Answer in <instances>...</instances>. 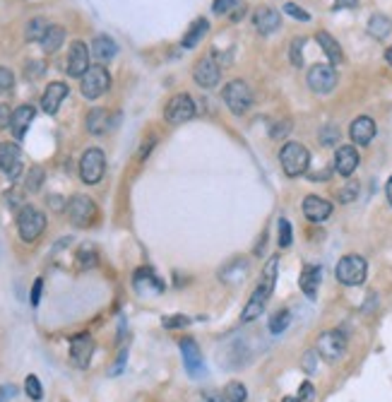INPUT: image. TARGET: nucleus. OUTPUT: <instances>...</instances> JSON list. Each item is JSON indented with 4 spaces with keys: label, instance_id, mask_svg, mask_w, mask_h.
<instances>
[{
    "label": "nucleus",
    "instance_id": "obj_37",
    "mask_svg": "<svg viewBox=\"0 0 392 402\" xmlns=\"http://www.w3.org/2000/svg\"><path fill=\"white\" fill-rule=\"evenodd\" d=\"M279 248H289L291 246V241H294V231H291V224H289V219H279Z\"/></svg>",
    "mask_w": 392,
    "mask_h": 402
},
{
    "label": "nucleus",
    "instance_id": "obj_19",
    "mask_svg": "<svg viewBox=\"0 0 392 402\" xmlns=\"http://www.w3.org/2000/svg\"><path fill=\"white\" fill-rule=\"evenodd\" d=\"M349 138H352L354 145H361V147L371 145L373 138H376V121H373L371 116H359V118H354L352 128H349Z\"/></svg>",
    "mask_w": 392,
    "mask_h": 402
},
{
    "label": "nucleus",
    "instance_id": "obj_21",
    "mask_svg": "<svg viewBox=\"0 0 392 402\" xmlns=\"http://www.w3.org/2000/svg\"><path fill=\"white\" fill-rule=\"evenodd\" d=\"M34 116H37V109L32 104H22L13 111V118H10V130H13V138L15 140H22L27 135L29 126H32Z\"/></svg>",
    "mask_w": 392,
    "mask_h": 402
},
{
    "label": "nucleus",
    "instance_id": "obj_52",
    "mask_svg": "<svg viewBox=\"0 0 392 402\" xmlns=\"http://www.w3.org/2000/svg\"><path fill=\"white\" fill-rule=\"evenodd\" d=\"M359 5V0H335V10H354Z\"/></svg>",
    "mask_w": 392,
    "mask_h": 402
},
{
    "label": "nucleus",
    "instance_id": "obj_42",
    "mask_svg": "<svg viewBox=\"0 0 392 402\" xmlns=\"http://www.w3.org/2000/svg\"><path fill=\"white\" fill-rule=\"evenodd\" d=\"M282 10H284V13L289 15V17H294V20H301V22H308V20H311V15H308L303 8H298L296 3H284Z\"/></svg>",
    "mask_w": 392,
    "mask_h": 402
},
{
    "label": "nucleus",
    "instance_id": "obj_9",
    "mask_svg": "<svg viewBox=\"0 0 392 402\" xmlns=\"http://www.w3.org/2000/svg\"><path fill=\"white\" fill-rule=\"evenodd\" d=\"M66 209H68L70 222L75 226H90V224H94V219H97V205H94V200L87 195H73L68 200Z\"/></svg>",
    "mask_w": 392,
    "mask_h": 402
},
{
    "label": "nucleus",
    "instance_id": "obj_47",
    "mask_svg": "<svg viewBox=\"0 0 392 402\" xmlns=\"http://www.w3.org/2000/svg\"><path fill=\"white\" fill-rule=\"evenodd\" d=\"M41 291H44V279L37 277V282H34V287H32V294H29V304H32V306H39Z\"/></svg>",
    "mask_w": 392,
    "mask_h": 402
},
{
    "label": "nucleus",
    "instance_id": "obj_12",
    "mask_svg": "<svg viewBox=\"0 0 392 402\" xmlns=\"http://www.w3.org/2000/svg\"><path fill=\"white\" fill-rule=\"evenodd\" d=\"M94 357V340L90 333H80L70 337V364L75 369H87Z\"/></svg>",
    "mask_w": 392,
    "mask_h": 402
},
{
    "label": "nucleus",
    "instance_id": "obj_4",
    "mask_svg": "<svg viewBox=\"0 0 392 402\" xmlns=\"http://www.w3.org/2000/svg\"><path fill=\"white\" fill-rule=\"evenodd\" d=\"M46 229V214L37 209L34 205H25L17 214V231H20V238L27 243H34L37 238L44 234Z\"/></svg>",
    "mask_w": 392,
    "mask_h": 402
},
{
    "label": "nucleus",
    "instance_id": "obj_39",
    "mask_svg": "<svg viewBox=\"0 0 392 402\" xmlns=\"http://www.w3.org/2000/svg\"><path fill=\"white\" fill-rule=\"evenodd\" d=\"M356 195H359V183H356V181H349V183L339 190V202H344V205H347V202H354Z\"/></svg>",
    "mask_w": 392,
    "mask_h": 402
},
{
    "label": "nucleus",
    "instance_id": "obj_28",
    "mask_svg": "<svg viewBox=\"0 0 392 402\" xmlns=\"http://www.w3.org/2000/svg\"><path fill=\"white\" fill-rule=\"evenodd\" d=\"M63 42H66V29L61 25H49L44 39H41V49H44L46 54H56V51L63 46Z\"/></svg>",
    "mask_w": 392,
    "mask_h": 402
},
{
    "label": "nucleus",
    "instance_id": "obj_50",
    "mask_svg": "<svg viewBox=\"0 0 392 402\" xmlns=\"http://www.w3.org/2000/svg\"><path fill=\"white\" fill-rule=\"evenodd\" d=\"M289 130H291V123H289V121H284V123H277V126L272 128V138L279 140V138H284Z\"/></svg>",
    "mask_w": 392,
    "mask_h": 402
},
{
    "label": "nucleus",
    "instance_id": "obj_30",
    "mask_svg": "<svg viewBox=\"0 0 392 402\" xmlns=\"http://www.w3.org/2000/svg\"><path fill=\"white\" fill-rule=\"evenodd\" d=\"M390 32H392V20L385 17L383 13H376L368 20V34H371L373 39H385L390 37Z\"/></svg>",
    "mask_w": 392,
    "mask_h": 402
},
{
    "label": "nucleus",
    "instance_id": "obj_33",
    "mask_svg": "<svg viewBox=\"0 0 392 402\" xmlns=\"http://www.w3.org/2000/svg\"><path fill=\"white\" fill-rule=\"evenodd\" d=\"M46 29H49V22H46L44 17H34V20L27 25V32H25L27 42H39V44H41V39H44Z\"/></svg>",
    "mask_w": 392,
    "mask_h": 402
},
{
    "label": "nucleus",
    "instance_id": "obj_6",
    "mask_svg": "<svg viewBox=\"0 0 392 402\" xmlns=\"http://www.w3.org/2000/svg\"><path fill=\"white\" fill-rule=\"evenodd\" d=\"M224 102L233 116L248 114V109L253 106V92H250L248 83H243V80H231V83L224 87Z\"/></svg>",
    "mask_w": 392,
    "mask_h": 402
},
{
    "label": "nucleus",
    "instance_id": "obj_31",
    "mask_svg": "<svg viewBox=\"0 0 392 402\" xmlns=\"http://www.w3.org/2000/svg\"><path fill=\"white\" fill-rule=\"evenodd\" d=\"M75 258H78V265L82 267V270H90V267H94L99 263V253L92 243H82Z\"/></svg>",
    "mask_w": 392,
    "mask_h": 402
},
{
    "label": "nucleus",
    "instance_id": "obj_32",
    "mask_svg": "<svg viewBox=\"0 0 392 402\" xmlns=\"http://www.w3.org/2000/svg\"><path fill=\"white\" fill-rule=\"evenodd\" d=\"M221 398L226 402H245L248 400V388H245L241 381H231V383H226Z\"/></svg>",
    "mask_w": 392,
    "mask_h": 402
},
{
    "label": "nucleus",
    "instance_id": "obj_16",
    "mask_svg": "<svg viewBox=\"0 0 392 402\" xmlns=\"http://www.w3.org/2000/svg\"><path fill=\"white\" fill-rule=\"evenodd\" d=\"M192 78H195V83L204 87V90H212V87L219 85L221 70L214 63L212 56H204L195 63V68H192Z\"/></svg>",
    "mask_w": 392,
    "mask_h": 402
},
{
    "label": "nucleus",
    "instance_id": "obj_5",
    "mask_svg": "<svg viewBox=\"0 0 392 402\" xmlns=\"http://www.w3.org/2000/svg\"><path fill=\"white\" fill-rule=\"evenodd\" d=\"M109 87H111V75L104 66H92L80 78V92L85 99H99L102 95H106Z\"/></svg>",
    "mask_w": 392,
    "mask_h": 402
},
{
    "label": "nucleus",
    "instance_id": "obj_51",
    "mask_svg": "<svg viewBox=\"0 0 392 402\" xmlns=\"http://www.w3.org/2000/svg\"><path fill=\"white\" fill-rule=\"evenodd\" d=\"M303 369H306L308 374L315 371V354L313 352H306V357H303Z\"/></svg>",
    "mask_w": 392,
    "mask_h": 402
},
{
    "label": "nucleus",
    "instance_id": "obj_40",
    "mask_svg": "<svg viewBox=\"0 0 392 402\" xmlns=\"http://www.w3.org/2000/svg\"><path fill=\"white\" fill-rule=\"evenodd\" d=\"M320 142L325 145V147H332V145L339 142V130L335 126H325L323 130H320Z\"/></svg>",
    "mask_w": 392,
    "mask_h": 402
},
{
    "label": "nucleus",
    "instance_id": "obj_17",
    "mask_svg": "<svg viewBox=\"0 0 392 402\" xmlns=\"http://www.w3.org/2000/svg\"><path fill=\"white\" fill-rule=\"evenodd\" d=\"M92 66H90V49L85 42H73L68 54V75L70 78H82Z\"/></svg>",
    "mask_w": 392,
    "mask_h": 402
},
{
    "label": "nucleus",
    "instance_id": "obj_36",
    "mask_svg": "<svg viewBox=\"0 0 392 402\" xmlns=\"http://www.w3.org/2000/svg\"><path fill=\"white\" fill-rule=\"evenodd\" d=\"M44 178H46L44 169H41V166H32V169H29V173H27L25 188L29 190V193H39V190H41V183H44Z\"/></svg>",
    "mask_w": 392,
    "mask_h": 402
},
{
    "label": "nucleus",
    "instance_id": "obj_54",
    "mask_svg": "<svg viewBox=\"0 0 392 402\" xmlns=\"http://www.w3.org/2000/svg\"><path fill=\"white\" fill-rule=\"evenodd\" d=\"M152 145H154V138H149L147 142H145V147L140 150V159H145V157L149 154V150H152Z\"/></svg>",
    "mask_w": 392,
    "mask_h": 402
},
{
    "label": "nucleus",
    "instance_id": "obj_49",
    "mask_svg": "<svg viewBox=\"0 0 392 402\" xmlns=\"http://www.w3.org/2000/svg\"><path fill=\"white\" fill-rule=\"evenodd\" d=\"M125 361H128V352L123 349V352L118 354V359H116L114 369H111V376H121V371L125 369Z\"/></svg>",
    "mask_w": 392,
    "mask_h": 402
},
{
    "label": "nucleus",
    "instance_id": "obj_27",
    "mask_svg": "<svg viewBox=\"0 0 392 402\" xmlns=\"http://www.w3.org/2000/svg\"><path fill=\"white\" fill-rule=\"evenodd\" d=\"M315 39H318L320 49L325 51V56L330 58V66H339V63L344 61L342 46L335 42V37H330L327 32H318V34H315Z\"/></svg>",
    "mask_w": 392,
    "mask_h": 402
},
{
    "label": "nucleus",
    "instance_id": "obj_22",
    "mask_svg": "<svg viewBox=\"0 0 392 402\" xmlns=\"http://www.w3.org/2000/svg\"><path fill=\"white\" fill-rule=\"evenodd\" d=\"M70 95V87L66 83H51L46 87L44 97H41V109H44L46 114H58V109H61L63 99Z\"/></svg>",
    "mask_w": 392,
    "mask_h": 402
},
{
    "label": "nucleus",
    "instance_id": "obj_1",
    "mask_svg": "<svg viewBox=\"0 0 392 402\" xmlns=\"http://www.w3.org/2000/svg\"><path fill=\"white\" fill-rule=\"evenodd\" d=\"M277 272H279V258H277V255H272V258L267 260V265L262 267L260 284H257L255 291L250 294L248 304L243 306L241 323H253L255 318L262 316V311H265L267 301H270V296L274 291V284H277Z\"/></svg>",
    "mask_w": 392,
    "mask_h": 402
},
{
    "label": "nucleus",
    "instance_id": "obj_34",
    "mask_svg": "<svg viewBox=\"0 0 392 402\" xmlns=\"http://www.w3.org/2000/svg\"><path fill=\"white\" fill-rule=\"evenodd\" d=\"M25 393H27V398L34 400V402L44 400V388H41V381L34 374H29L25 378Z\"/></svg>",
    "mask_w": 392,
    "mask_h": 402
},
{
    "label": "nucleus",
    "instance_id": "obj_57",
    "mask_svg": "<svg viewBox=\"0 0 392 402\" xmlns=\"http://www.w3.org/2000/svg\"><path fill=\"white\" fill-rule=\"evenodd\" d=\"M282 402H301V400H298V398H284Z\"/></svg>",
    "mask_w": 392,
    "mask_h": 402
},
{
    "label": "nucleus",
    "instance_id": "obj_11",
    "mask_svg": "<svg viewBox=\"0 0 392 402\" xmlns=\"http://www.w3.org/2000/svg\"><path fill=\"white\" fill-rule=\"evenodd\" d=\"M133 287L140 296H145V299H152V296H159L164 294V289H166V284H164V279L157 275L152 267H137L135 275H133Z\"/></svg>",
    "mask_w": 392,
    "mask_h": 402
},
{
    "label": "nucleus",
    "instance_id": "obj_25",
    "mask_svg": "<svg viewBox=\"0 0 392 402\" xmlns=\"http://www.w3.org/2000/svg\"><path fill=\"white\" fill-rule=\"evenodd\" d=\"M90 49H92V56H94L99 63H106L118 54V46H116L114 39L106 37V34H99V37H94V42H92Z\"/></svg>",
    "mask_w": 392,
    "mask_h": 402
},
{
    "label": "nucleus",
    "instance_id": "obj_10",
    "mask_svg": "<svg viewBox=\"0 0 392 402\" xmlns=\"http://www.w3.org/2000/svg\"><path fill=\"white\" fill-rule=\"evenodd\" d=\"M308 87L315 92V95H330L337 87V70L330 63H315V66L308 70Z\"/></svg>",
    "mask_w": 392,
    "mask_h": 402
},
{
    "label": "nucleus",
    "instance_id": "obj_23",
    "mask_svg": "<svg viewBox=\"0 0 392 402\" xmlns=\"http://www.w3.org/2000/svg\"><path fill=\"white\" fill-rule=\"evenodd\" d=\"M320 279H323V270H320L318 265H306L301 270V277H298V287H301V291L308 299H315V296H318Z\"/></svg>",
    "mask_w": 392,
    "mask_h": 402
},
{
    "label": "nucleus",
    "instance_id": "obj_8",
    "mask_svg": "<svg viewBox=\"0 0 392 402\" xmlns=\"http://www.w3.org/2000/svg\"><path fill=\"white\" fill-rule=\"evenodd\" d=\"M315 352L320 354L325 361H339L347 352V337L339 330H325L315 342Z\"/></svg>",
    "mask_w": 392,
    "mask_h": 402
},
{
    "label": "nucleus",
    "instance_id": "obj_18",
    "mask_svg": "<svg viewBox=\"0 0 392 402\" xmlns=\"http://www.w3.org/2000/svg\"><path fill=\"white\" fill-rule=\"evenodd\" d=\"M303 214H306L308 222L320 224L332 214V202H327L320 195H306L303 197Z\"/></svg>",
    "mask_w": 392,
    "mask_h": 402
},
{
    "label": "nucleus",
    "instance_id": "obj_7",
    "mask_svg": "<svg viewBox=\"0 0 392 402\" xmlns=\"http://www.w3.org/2000/svg\"><path fill=\"white\" fill-rule=\"evenodd\" d=\"M104 171H106V157H104L102 150L92 147L82 154L80 159V176L87 185H97L99 181L104 178Z\"/></svg>",
    "mask_w": 392,
    "mask_h": 402
},
{
    "label": "nucleus",
    "instance_id": "obj_46",
    "mask_svg": "<svg viewBox=\"0 0 392 402\" xmlns=\"http://www.w3.org/2000/svg\"><path fill=\"white\" fill-rule=\"evenodd\" d=\"M44 70L46 68H44V63H41V61H29L27 68H25V75L29 80H37L39 75H44Z\"/></svg>",
    "mask_w": 392,
    "mask_h": 402
},
{
    "label": "nucleus",
    "instance_id": "obj_14",
    "mask_svg": "<svg viewBox=\"0 0 392 402\" xmlns=\"http://www.w3.org/2000/svg\"><path fill=\"white\" fill-rule=\"evenodd\" d=\"M164 116H166V121L171 126L185 123V121H190L192 116H195V102H192L190 95L171 97V99H169V104H166V111H164Z\"/></svg>",
    "mask_w": 392,
    "mask_h": 402
},
{
    "label": "nucleus",
    "instance_id": "obj_13",
    "mask_svg": "<svg viewBox=\"0 0 392 402\" xmlns=\"http://www.w3.org/2000/svg\"><path fill=\"white\" fill-rule=\"evenodd\" d=\"M178 347H180V354H183V366L190 374V378H202L207 369H204V357L200 352V345H197L192 337H183V340L178 342Z\"/></svg>",
    "mask_w": 392,
    "mask_h": 402
},
{
    "label": "nucleus",
    "instance_id": "obj_44",
    "mask_svg": "<svg viewBox=\"0 0 392 402\" xmlns=\"http://www.w3.org/2000/svg\"><path fill=\"white\" fill-rule=\"evenodd\" d=\"M301 402H313L315 400V388H313V383L311 381H303L301 383V388H298V395H296Z\"/></svg>",
    "mask_w": 392,
    "mask_h": 402
},
{
    "label": "nucleus",
    "instance_id": "obj_41",
    "mask_svg": "<svg viewBox=\"0 0 392 402\" xmlns=\"http://www.w3.org/2000/svg\"><path fill=\"white\" fill-rule=\"evenodd\" d=\"M192 320L188 316H166L161 320V325L166 330H173V328H185V325H190Z\"/></svg>",
    "mask_w": 392,
    "mask_h": 402
},
{
    "label": "nucleus",
    "instance_id": "obj_55",
    "mask_svg": "<svg viewBox=\"0 0 392 402\" xmlns=\"http://www.w3.org/2000/svg\"><path fill=\"white\" fill-rule=\"evenodd\" d=\"M385 195H388V202L392 205V176L388 178V185H385Z\"/></svg>",
    "mask_w": 392,
    "mask_h": 402
},
{
    "label": "nucleus",
    "instance_id": "obj_56",
    "mask_svg": "<svg viewBox=\"0 0 392 402\" xmlns=\"http://www.w3.org/2000/svg\"><path fill=\"white\" fill-rule=\"evenodd\" d=\"M385 61H388V63H390V66H392V46H390V49H388V51H385Z\"/></svg>",
    "mask_w": 392,
    "mask_h": 402
},
{
    "label": "nucleus",
    "instance_id": "obj_15",
    "mask_svg": "<svg viewBox=\"0 0 392 402\" xmlns=\"http://www.w3.org/2000/svg\"><path fill=\"white\" fill-rule=\"evenodd\" d=\"M0 171L10 181L22 173V150L15 142H0Z\"/></svg>",
    "mask_w": 392,
    "mask_h": 402
},
{
    "label": "nucleus",
    "instance_id": "obj_20",
    "mask_svg": "<svg viewBox=\"0 0 392 402\" xmlns=\"http://www.w3.org/2000/svg\"><path fill=\"white\" fill-rule=\"evenodd\" d=\"M359 169V152H356L354 145H342L335 152V171L339 176H352V173Z\"/></svg>",
    "mask_w": 392,
    "mask_h": 402
},
{
    "label": "nucleus",
    "instance_id": "obj_38",
    "mask_svg": "<svg viewBox=\"0 0 392 402\" xmlns=\"http://www.w3.org/2000/svg\"><path fill=\"white\" fill-rule=\"evenodd\" d=\"M289 58H291V66L294 68L303 66V39H294V42H291Z\"/></svg>",
    "mask_w": 392,
    "mask_h": 402
},
{
    "label": "nucleus",
    "instance_id": "obj_26",
    "mask_svg": "<svg viewBox=\"0 0 392 402\" xmlns=\"http://www.w3.org/2000/svg\"><path fill=\"white\" fill-rule=\"evenodd\" d=\"M207 29H209V22L204 20V17L192 20V25L185 29L183 39H180V46H183V49H192V46H197V44H200V39L207 34Z\"/></svg>",
    "mask_w": 392,
    "mask_h": 402
},
{
    "label": "nucleus",
    "instance_id": "obj_3",
    "mask_svg": "<svg viewBox=\"0 0 392 402\" xmlns=\"http://www.w3.org/2000/svg\"><path fill=\"white\" fill-rule=\"evenodd\" d=\"M279 162H282V171L289 178L303 176L308 171V164H311V152L303 147L301 142H286L279 152Z\"/></svg>",
    "mask_w": 392,
    "mask_h": 402
},
{
    "label": "nucleus",
    "instance_id": "obj_2",
    "mask_svg": "<svg viewBox=\"0 0 392 402\" xmlns=\"http://www.w3.org/2000/svg\"><path fill=\"white\" fill-rule=\"evenodd\" d=\"M366 275H368V263L366 258L356 253H349L344 258H339V263L335 267V277L339 284L344 287H359V284L366 282Z\"/></svg>",
    "mask_w": 392,
    "mask_h": 402
},
{
    "label": "nucleus",
    "instance_id": "obj_35",
    "mask_svg": "<svg viewBox=\"0 0 392 402\" xmlns=\"http://www.w3.org/2000/svg\"><path fill=\"white\" fill-rule=\"evenodd\" d=\"M289 323H291V313L286 311V308H284V311H277L272 316V320H270V333L272 335H282L284 330L289 328Z\"/></svg>",
    "mask_w": 392,
    "mask_h": 402
},
{
    "label": "nucleus",
    "instance_id": "obj_48",
    "mask_svg": "<svg viewBox=\"0 0 392 402\" xmlns=\"http://www.w3.org/2000/svg\"><path fill=\"white\" fill-rule=\"evenodd\" d=\"M10 118H13V111L8 109V104L0 102V130H3V128H10Z\"/></svg>",
    "mask_w": 392,
    "mask_h": 402
},
{
    "label": "nucleus",
    "instance_id": "obj_45",
    "mask_svg": "<svg viewBox=\"0 0 392 402\" xmlns=\"http://www.w3.org/2000/svg\"><path fill=\"white\" fill-rule=\"evenodd\" d=\"M233 8H236V0H214L212 5L214 15H229Z\"/></svg>",
    "mask_w": 392,
    "mask_h": 402
},
{
    "label": "nucleus",
    "instance_id": "obj_43",
    "mask_svg": "<svg viewBox=\"0 0 392 402\" xmlns=\"http://www.w3.org/2000/svg\"><path fill=\"white\" fill-rule=\"evenodd\" d=\"M15 87V75L13 70L0 66V92H10Z\"/></svg>",
    "mask_w": 392,
    "mask_h": 402
},
{
    "label": "nucleus",
    "instance_id": "obj_24",
    "mask_svg": "<svg viewBox=\"0 0 392 402\" xmlns=\"http://www.w3.org/2000/svg\"><path fill=\"white\" fill-rule=\"evenodd\" d=\"M253 22L260 34H272V32H277L279 25H282V15H279L274 8H257Z\"/></svg>",
    "mask_w": 392,
    "mask_h": 402
},
{
    "label": "nucleus",
    "instance_id": "obj_29",
    "mask_svg": "<svg viewBox=\"0 0 392 402\" xmlns=\"http://www.w3.org/2000/svg\"><path fill=\"white\" fill-rule=\"evenodd\" d=\"M109 126H111V116L109 111H104V109H92V111L87 114V130H90L92 135L106 133Z\"/></svg>",
    "mask_w": 392,
    "mask_h": 402
},
{
    "label": "nucleus",
    "instance_id": "obj_53",
    "mask_svg": "<svg viewBox=\"0 0 392 402\" xmlns=\"http://www.w3.org/2000/svg\"><path fill=\"white\" fill-rule=\"evenodd\" d=\"M15 395V388L13 386H0V402H8L10 398Z\"/></svg>",
    "mask_w": 392,
    "mask_h": 402
}]
</instances>
